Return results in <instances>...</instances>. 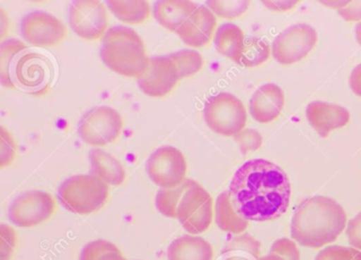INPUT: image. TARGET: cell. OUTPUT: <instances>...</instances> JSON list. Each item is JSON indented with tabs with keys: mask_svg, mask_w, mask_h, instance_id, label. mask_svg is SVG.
<instances>
[{
	"mask_svg": "<svg viewBox=\"0 0 361 260\" xmlns=\"http://www.w3.org/2000/svg\"><path fill=\"white\" fill-rule=\"evenodd\" d=\"M194 183L193 180L187 179L177 187L160 190L155 200L158 211L166 217L176 218L177 209L183 194Z\"/></svg>",
	"mask_w": 361,
	"mask_h": 260,
	"instance_id": "25",
	"label": "cell"
},
{
	"mask_svg": "<svg viewBox=\"0 0 361 260\" xmlns=\"http://www.w3.org/2000/svg\"><path fill=\"white\" fill-rule=\"evenodd\" d=\"M178 70L180 80L198 73L204 67V58L200 52L194 50H180L169 55Z\"/></svg>",
	"mask_w": 361,
	"mask_h": 260,
	"instance_id": "27",
	"label": "cell"
},
{
	"mask_svg": "<svg viewBox=\"0 0 361 260\" xmlns=\"http://www.w3.org/2000/svg\"><path fill=\"white\" fill-rule=\"evenodd\" d=\"M169 260H212V245L202 237L185 235L175 239L166 252Z\"/></svg>",
	"mask_w": 361,
	"mask_h": 260,
	"instance_id": "20",
	"label": "cell"
},
{
	"mask_svg": "<svg viewBox=\"0 0 361 260\" xmlns=\"http://www.w3.org/2000/svg\"><path fill=\"white\" fill-rule=\"evenodd\" d=\"M180 80L174 61L168 56L149 59L147 72L138 78L140 90L147 97H164L168 95Z\"/></svg>",
	"mask_w": 361,
	"mask_h": 260,
	"instance_id": "14",
	"label": "cell"
},
{
	"mask_svg": "<svg viewBox=\"0 0 361 260\" xmlns=\"http://www.w3.org/2000/svg\"><path fill=\"white\" fill-rule=\"evenodd\" d=\"M188 164L178 148L162 146L149 156L147 171L153 183L161 190L174 188L185 181Z\"/></svg>",
	"mask_w": 361,
	"mask_h": 260,
	"instance_id": "11",
	"label": "cell"
},
{
	"mask_svg": "<svg viewBox=\"0 0 361 260\" xmlns=\"http://www.w3.org/2000/svg\"><path fill=\"white\" fill-rule=\"evenodd\" d=\"M355 34H356L357 42L361 47V21L357 23L356 27H355Z\"/></svg>",
	"mask_w": 361,
	"mask_h": 260,
	"instance_id": "42",
	"label": "cell"
},
{
	"mask_svg": "<svg viewBox=\"0 0 361 260\" xmlns=\"http://www.w3.org/2000/svg\"><path fill=\"white\" fill-rule=\"evenodd\" d=\"M197 8L195 2L187 0H161L154 4L153 14L159 25L176 32Z\"/></svg>",
	"mask_w": 361,
	"mask_h": 260,
	"instance_id": "18",
	"label": "cell"
},
{
	"mask_svg": "<svg viewBox=\"0 0 361 260\" xmlns=\"http://www.w3.org/2000/svg\"><path fill=\"white\" fill-rule=\"evenodd\" d=\"M5 19H6L5 12H4V10H1V21H3V37H4V35H5Z\"/></svg>",
	"mask_w": 361,
	"mask_h": 260,
	"instance_id": "43",
	"label": "cell"
},
{
	"mask_svg": "<svg viewBox=\"0 0 361 260\" xmlns=\"http://www.w3.org/2000/svg\"><path fill=\"white\" fill-rule=\"evenodd\" d=\"M318 42V34L307 23H295L281 32L272 42L271 53L281 65H293L307 56Z\"/></svg>",
	"mask_w": 361,
	"mask_h": 260,
	"instance_id": "8",
	"label": "cell"
},
{
	"mask_svg": "<svg viewBox=\"0 0 361 260\" xmlns=\"http://www.w3.org/2000/svg\"><path fill=\"white\" fill-rule=\"evenodd\" d=\"M244 33L238 25L234 23H223L217 27L214 36L215 48L223 56L235 61L242 56L245 47Z\"/></svg>",
	"mask_w": 361,
	"mask_h": 260,
	"instance_id": "21",
	"label": "cell"
},
{
	"mask_svg": "<svg viewBox=\"0 0 361 260\" xmlns=\"http://www.w3.org/2000/svg\"><path fill=\"white\" fill-rule=\"evenodd\" d=\"M90 173L99 178L107 185H121L126 179L123 165L113 154L103 149L90 150Z\"/></svg>",
	"mask_w": 361,
	"mask_h": 260,
	"instance_id": "19",
	"label": "cell"
},
{
	"mask_svg": "<svg viewBox=\"0 0 361 260\" xmlns=\"http://www.w3.org/2000/svg\"><path fill=\"white\" fill-rule=\"evenodd\" d=\"M100 56L111 71L137 80L147 72L151 59L142 38L135 30L124 25L107 30L102 38Z\"/></svg>",
	"mask_w": 361,
	"mask_h": 260,
	"instance_id": "3",
	"label": "cell"
},
{
	"mask_svg": "<svg viewBox=\"0 0 361 260\" xmlns=\"http://www.w3.org/2000/svg\"><path fill=\"white\" fill-rule=\"evenodd\" d=\"M255 260H287L286 258L282 257V256L278 255V254L274 253V252H269L267 256H263V257H259Z\"/></svg>",
	"mask_w": 361,
	"mask_h": 260,
	"instance_id": "41",
	"label": "cell"
},
{
	"mask_svg": "<svg viewBox=\"0 0 361 260\" xmlns=\"http://www.w3.org/2000/svg\"><path fill=\"white\" fill-rule=\"evenodd\" d=\"M107 6L114 15L119 20L132 25L145 23L151 15V6L149 2L138 0V1H121V0H109Z\"/></svg>",
	"mask_w": 361,
	"mask_h": 260,
	"instance_id": "23",
	"label": "cell"
},
{
	"mask_svg": "<svg viewBox=\"0 0 361 260\" xmlns=\"http://www.w3.org/2000/svg\"><path fill=\"white\" fill-rule=\"evenodd\" d=\"M119 247L111 241L99 239L87 243L83 247L80 260H101L106 254L119 253Z\"/></svg>",
	"mask_w": 361,
	"mask_h": 260,
	"instance_id": "30",
	"label": "cell"
},
{
	"mask_svg": "<svg viewBox=\"0 0 361 260\" xmlns=\"http://www.w3.org/2000/svg\"><path fill=\"white\" fill-rule=\"evenodd\" d=\"M215 222L224 232L242 234L248 228V221L238 215L232 205L229 192H223L215 202Z\"/></svg>",
	"mask_w": 361,
	"mask_h": 260,
	"instance_id": "22",
	"label": "cell"
},
{
	"mask_svg": "<svg viewBox=\"0 0 361 260\" xmlns=\"http://www.w3.org/2000/svg\"><path fill=\"white\" fill-rule=\"evenodd\" d=\"M27 49L24 42L14 38L5 40L0 46V82L6 88H16L12 82V67L16 56Z\"/></svg>",
	"mask_w": 361,
	"mask_h": 260,
	"instance_id": "24",
	"label": "cell"
},
{
	"mask_svg": "<svg viewBox=\"0 0 361 260\" xmlns=\"http://www.w3.org/2000/svg\"><path fill=\"white\" fill-rule=\"evenodd\" d=\"M305 113L310 126L321 137H327L331 131L345 126L350 118L346 108L322 101L308 104Z\"/></svg>",
	"mask_w": 361,
	"mask_h": 260,
	"instance_id": "16",
	"label": "cell"
},
{
	"mask_svg": "<svg viewBox=\"0 0 361 260\" xmlns=\"http://www.w3.org/2000/svg\"><path fill=\"white\" fill-rule=\"evenodd\" d=\"M101 260H128L123 255H122L121 252L119 253H109L106 254L104 257H102Z\"/></svg>",
	"mask_w": 361,
	"mask_h": 260,
	"instance_id": "40",
	"label": "cell"
},
{
	"mask_svg": "<svg viewBox=\"0 0 361 260\" xmlns=\"http://www.w3.org/2000/svg\"><path fill=\"white\" fill-rule=\"evenodd\" d=\"M261 243L257 239L251 237L250 235L245 234L242 236L232 239L224 247V254L227 255L250 256L257 258L259 254Z\"/></svg>",
	"mask_w": 361,
	"mask_h": 260,
	"instance_id": "28",
	"label": "cell"
},
{
	"mask_svg": "<svg viewBox=\"0 0 361 260\" xmlns=\"http://www.w3.org/2000/svg\"><path fill=\"white\" fill-rule=\"evenodd\" d=\"M204 118L211 130L224 137H234L246 126V108L232 93H217L207 99Z\"/></svg>",
	"mask_w": 361,
	"mask_h": 260,
	"instance_id": "6",
	"label": "cell"
},
{
	"mask_svg": "<svg viewBox=\"0 0 361 260\" xmlns=\"http://www.w3.org/2000/svg\"><path fill=\"white\" fill-rule=\"evenodd\" d=\"M345 21H361V1H350L348 6L338 10Z\"/></svg>",
	"mask_w": 361,
	"mask_h": 260,
	"instance_id": "36",
	"label": "cell"
},
{
	"mask_svg": "<svg viewBox=\"0 0 361 260\" xmlns=\"http://www.w3.org/2000/svg\"><path fill=\"white\" fill-rule=\"evenodd\" d=\"M216 25L214 13L208 6H198L175 33L187 46L202 48L212 39Z\"/></svg>",
	"mask_w": 361,
	"mask_h": 260,
	"instance_id": "15",
	"label": "cell"
},
{
	"mask_svg": "<svg viewBox=\"0 0 361 260\" xmlns=\"http://www.w3.org/2000/svg\"><path fill=\"white\" fill-rule=\"evenodd\" d=\"M234 140L240 145V149L243 154L259 149L263 144L261 133L251 128L243 129L234 137Z\"/></svg>",
	"mask_w": 361,
	"mask_h": 260,
	"instance_id": "34",
	"label": "cell"
},
{
	"mask_svg": "<svg viewBox=\"0 0 361 260\" xmlns=\"http://www.w3.org/2000/svg\"><path fill=\"white\" fill-rule=\"evenodd\" d=\"M228 192L240 217L265 222L286 213L291 185L286 173L276 163L253 159L236 171Z\"/></svg>",
	"mask_w": 361,
	"mask_h": 260,
	"instance_id": "1",
	"label": "cell"
},
{
	"mask_svg": "<svg viewBox=\"0 0 361 260\" xmlns=\"http://www.w3.org/2000/svg\"><path fill=\"white\" fill-rule=\"evenodd\" d=\"M321 4H324V6H331V8H344V6H348L350 4V1H320Z\"/></svg>",
	"mask_w": 361,
	"mask_h": 260,
	"instance_id": "39",
	"label": "cell"
},
{
	"mask_svg": "<svg viewBox=\"0 0 361 260\" xmlns=\"http://www.w3.org/2000/svg\"><path fill=\"white\" fill-rule=\"evenodd\" d=\"M176 218L190 234L206 232L212 223V197L195 182L183 194L177 209Z\"/></svg>",
	"mask_w": 361,
	"mask_h": 260,
	"instance_id": "9",
	"label": "cell"
},
{
	"mask_svg": "<svg viewBox=\"0 0 361 260\" xmlns=\"http://www.w3.org/2000/svg\"><path fill=\"white\" fill-rule=\"evenodd\" d=\"M266 8L274 12H286L290 8H295L298 2L295 0H289V1H262Z\"/></svg>",
	"mask_w": 361,
	"mask_h": 260,
	"instance_id": "37",
	"label": "cell"
},
{
	"mask_svg": "<svg viewBox=\"0 0 361 260\" xmlns=\"http://www.w3.org/2000/svg\"><path fill=\"white\" fill-rule=\"evenodd\" d=\"M109 185L94 175H77L65 180L58 190L64 209L78 215H90L102 209L109 199Z\"/></svg>",
	"mask_w": 361,
	"mask_h": 260,
	"instance_id": "4",
	"label": "cell"
},
{
	"mask_svg": "<svg viewBox=\"0 0 361 260\" xmlns=\"http://www.w3.org/2000/svg\"><path fill=\"white\" fill-rule=\"evenodd\" d=\"M285 104L284 91L274 82L259 87L249 101V112L253 120L267 124L276 120Z\"/></svg>",
	"mask_w": 361,
	"mask_h": 260,
	"instance_id": "17",
	"label": "cell"
},
{
	"mask_svg": "<svg viewBox=\"0 0 361 260\" xmlns=\"http://www.w3.org/2000/svg\"><path fill=\"white\" fill-rule=\"evenodd\" d=\"M20 32L24 39L35 47H54L67 36V27L60 19L45 11H32L23 17Z\"/></svg>",
	"mask_w": 361,
	"mask_h": 260,
	"instance_id": "13",
	"label": "cell"
},
{
	"mask_svg": "<svg viewBox=\"0 0 361 260\" xmlns=\"http://www.w3.org/2000/svg\"><path fill=\"white\" fill-rule=\"evenodd\" d=\"M269 55V44L261 38L250 36L245 40L244 51L238 63L244 67H257L267 61Z\"/></svg>",
	"mask_w": 361,
	"mask_h": 260,
	"instance_id": "26",
	"label": "cell"
},
{
	"mask_svg": "<svg viewBox=\"0 0 361 260\" xmlns=\"http://www.w3.org/2000/svg\"><path fill=\"white\" fill-rule=\"evenodd\" d=\"M0 242H1V251H0V260H10L13 255L18 243V235L16 230L9 224H0Z\"/></svg>",
	"mask_w": 361,
	"mask_h": 260,
	"instance_id": "33",
	"label": "cell"
},
{
	"mask_svg": "<svg viewBox=\"0 0 361 260\" xmlns=\"http://www.w3.org/2000/svg\"><path fill=\"white\" fill-rule=\"evenodd\" d=\"M0 167L5 168L16 159L18 145L13 135L4 126L0 128Z\"/></svg>",
	"mask_w": 361,
	"mask_h": 260,
	"instance_id": "31",
	"label": "cell"
},
{
	"mask_svg": "<svg viewBox=\"0 0 361 260\" xmlns=\"http://www.w3.org/2000/svg\"><path fill=\"white\" fill-rule=\"evenodd\" d=\"M350 86L353 92L361 97V63L356 66L350 73Z\"/></svg>",
	"mask_w": 361,
	"mask_h": 260,
	"instance_id": "38",
	"label": "cell"
},
{
	"mask_svg": "<svg viewBox=\"0 0 361 260\" xmlns=\"http://www.w3.org/2000/svg\"><path fill=\"white\" fill-rule=\"evenodd\" d=\"M56 211V199L43 190H30L16 197L8 209V217L18 228H32L47 221Z\"/></svg>",
	"mask_w": 361,
	"mask_h": 260,
	"instance_id": "10",
	"label": "cell"
},
{
	"mask_svg": "<svg viewBox=\"0 0 361 260\" xmlns=\"http://www.w3.org/2000/svg\"><path fill=\"white\" fill-rule=\"evenodd\" d=\"M346 213L343 207L329 197L304 199L295 207L290 234L302 247H318L334 242L343 232Z\"/></svg>",
	"mask_w": 361,
	"mask_h": 260,
	"instance_id": "2",
	"label": "cell"
},
{
	"mask_svg": "<svg viewBox=\"0 0 361 260\" xmlns=\"http://www.w3.org/2000/svg\"><path fill=\"white\" fill-rule=\"evenodd\" d=\"M69 25L83 39L96 40L104 37L109 30L106 8L97 0H77L69 8Z\"/></svg>",
	"mask_w": 361,
	"mask_h": 260,
	"instance_id": "12",
	"label": "cell"
},
{
	"mask_svg": "<svg viewBox=\"0 0 361 260\" xmlns=\"http://www.w3.org/2000/svg\"><path fill=\"white\" fill-rule=\"evenodd\" d=\"M314 260H361V251L354 247L331 245L322 249Z\"/></svg>",
	"mask_w": 361,
	"mask_h": 260,
	"instance_id": "32",
	"label": "cell"
},
{
	"mask_svg": "<svg viewBox=\"0 0 361 260\" xmlns=\"http://www.w3.org/2000/svg\"><path fill=\"white\" fill-rule=\"evenodd\" d=\"M123 130V118L118 110L109 106L90 109L80 120L79 135L90 146L114 143Z\"/></svg>",
	"mask_w": 361,
	"mask_h": 260,
	"instance_id": "7",
	"label": "cell"
},
{
	"mask_svg": "<svg viewBox=\"0 0 361 260\" xmlns=\"http://www.w3.org/2000/svg\"><path fill=\"white\" fill-rule=\"evenodd\" d=\"M346 235L350 247L361 251V213L348 221Z\"/></svg>",
	"mask_w": 361,
	"mask_h": 260,
	"instance_id": "35",
	"label": "cell"
},
{
	"mask_svg": "<svg viewBox=\"0 0 361 260\" xmlns=\"http://www.w3.org/2000/svg\"><path fill=\"white\" fill-rule=\"evenodd\" d=\"M250 1H216L208 0L207 6L221 18L233 19L248 10Z\"/></svg>",
	"mask_w": 361,
	"mask_h": 260,
	"instance_id": "29",
	"label": "cell"
},
{
	"mask_svg": "<svg viewBox=\"0 0 361 260\" xmlns=\"http://www.w3.org/2000/svg\"><path fill=\"white\" fill-rule=\"evenodd\" d=\"M16 88L42 97L51 88L54 67L45 55L27 50L16 56L11 72Z\"/></svg>",
	"mask_w": 361,
	"mask_h": 260,
	"instance_id": "5",
	"label": "cell"
}]
</instances>
